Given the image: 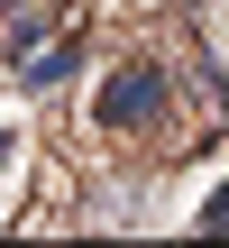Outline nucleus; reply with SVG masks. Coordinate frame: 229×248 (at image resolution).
<instances>
[{"label": "nucleus", "mask_w": 229, "mask_h": 248, "mask_svg": "<svg viewBox=\"0 0 229 248\" xmlns=\"http://www.w3.org/2000/svg\"><path fill=\"white\" fill-rule=\"evenodd\" d=\"M92 120H101L110 138H138V129H156V120H165V74H156L147 55H129V64H119V74L101 83Z\"/></svg>", "instance_id": "nucleus-1"}, {"label": "nucleus", "mask_w": 229, "mask_h": 248, "mask_svg": "<svg viewBox=\"0 0 229 248\" xmlns=\"http://www.w3.org/2000/svg\"><path fill=\"white\" fill-rule=\"evenodd\" d=\"M73 64H83L73 46H46V55H18V83H28V92H55V83H64Z\"/></svg>", "instance_id": "nucleus-2"}, {"label": "nucleus", "mask_w": 229, "mask_h": 248, "mask_svg": "<svg viewBox=\"0 0 229 248\" xmlns=\"http://www.w3.org/2000/svg\"><path fill=\"white\" fill-rule=\"evenodd\" d=\"M202 230H229V184L211 193V202H202Z\"/></svg>", "instance_id": "nucleus-3"}, {"label": "nucleus", "mask_w": 229, "mask_h": 248, "mask_svg": "<svg viewBox=\"0 0 229 248\" xmlns=\"http://www.w3.org/2000/svg\"><path fill=\"white\" fill-rule=\"evenodd\" d=\"M0 9H9V0H0Z\"/></svg>", "instance_id": "nucleus-4"}]
</instances>
